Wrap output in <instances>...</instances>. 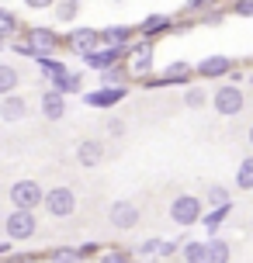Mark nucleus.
I'll return each instance as SVG.
<instances>
[{
    "label": "nucleus",
    "instance_id": "18",
    "mask_svg": "<svg viewBox=\"0 0 253 263\" xmlns=\"http://www.w3.org/2000/svg\"><path fill=\"white\" fill-rule=\"evenodd\" d=\"M17 83H21L17 69H14V66H0V93H11Z\"/></svg>",
    "mask_w": 253,
    "mask_h": 263
},
{
    "label": "nucleus",
    "instance_id": "39",
    "mask_svg": "<svg viewBox=\"0 0 253 263\" xmlns=\"http://www.w3.org/2000/svg\"><path fill=\"white\" fill-rule=\"evenodd\" d=\"M250 145H253V128H250Z\"/></svg>",
    "mask_w": 253,
    "mask_h": 263
},
{
    "label": "nucleus",
    "instance_id": "21",
    "mask_svg": "<svg viewBox=\"0 0 253 263\" xmlns=\"http://www.w3.org/2000/svg\"><path fill=\"white\" fill-rule=\"evenodd\" d=\"M80 11V0H59L56 4V14H59V21H73Z\"/></svg>",
    "mask_w": 253,
    "mask_h": 263
},
{
    "label": "nucleus",
    "instance_id": "40",
    "mask_svg": "<svg viewBox=\"0 0 253 263\" xmlns=\"http://www.w3.org/2000/svg\"><path fill=\"white\" fill-rule=\"evenodd\" d=\"M250 83H253V77H250Z\"/></svg>",
    "mask_w": 253,
    "mask_h": 263
},
{
    "label": "nucleus",
    "instance_id": "14",
    "mask_svg": "<svg viewBox=\"0 0 253 263\" xmlns=\"http://www.w3.org/2000/svg\"><path fill=\"white\" fill-rule=\"evenodd\" d=\"M229 69H232V63H229L226 55H212V59H205V63L198 66L201 77H226Z\"/></svg>",
    "mask_w": 253,
    "mask_h": 263
},
{
    "label": "nucleus",
    "instance_id": "36",
    "mask_svg": "<svg viewBox=\"0 0 253 263\" xmlns=\"http://www.w3.org/2000/svg\"><path fill=\"white\" fill-rule=\"evenodd\" d=\"M173 250H177V242H160V253H163V256H170Z\"/></svg>",
    "mask_w": 253,
    "mask_h": 263
},
{
    "label": "nucleus",
    "instance_id": "17",
    "mask_svg": "<svg viewBox=\"0 0 253 263\" xmlns=\"http://www.w3.org/2000/svg\"><path fill=\"white\" fill-rule=\"evenodd\" d=\"M236 187L240 191H253V156H246L240 163V173H236Z\"/></svg>",
    "mask_w": 253,
    "mask_h": 263
},
{
    "label": "nucleus",
    "instance_id": "30",
    "mask_svg": "<svg viewBox=\"0 0 253 263\" xmlns=\"http://www.w3.org/2000/svg\"><path fill=\"white\" fill-rule=\"evenodd\" d=\"M52 263H80V256H77V253H56Z\"/></svg>",
    "mask_w": 253,
    "mask_h": 263
},
{
    "label": "nucleus",
    "instance_id": "1",
    "mask_svg": "<svg viewBox=\"0 0 253 263\" xmlns=\"http://www.w3.org/2000/svg\"><path fill=\"white\" fill-rule=\"evenodd\" d=\"M42 201H45V211L52 218H69L77 211V194L69 187H52L49 194H42Z\"/></svg>",
    "mask_w": 253,
    "mask_h": 263
},
{
    "label": "nucleus",
    "instance_id": "10",
    "mask_svg": "<svg viewBox=\"0 0 253 263\" xmlns=\"http://www.w3.org/2000/svg\"><path fill=\"white\" fill-rule=\"evenodd\" d=\"M28 45L35 49V55H45L56 49V35L49 28H31V35H28Z\"/></svg>",
    "mask_w": 253,
    "mask_h": 263
},
{
    "label": "nucleus",
    "instance_id": "7",
    "mask_svg": "<svg viewBox=\"0 0 253 263\" xmlns=\"http://www.w3.org/2000/svg\"><path fill=\"white\" fill-rule=\"evenodd\" d=\"M107 218L115 229H135L139 225V208H135L132 201H115L111 211H107Z\"/></svg>",
    "mask_w": 253,
    "mask_h": 263
},
{
    "label": "nucleus",
    "instance_id": "4",
    "mask_svg": "<svg viewBox=\"0 0 253 263\" xmlns=\"http://www.w3.org/2000/svg\"><path fill=\"white\" fill-rule=\"evenodd\" d=\"M42 69L52 77V87L59 93H77V90H80V77H77V73H66V66H63V63L42 59Z\"/></svg>",
    "mask_w": 253,
    "mask_h": 263
},
{
    "label": "nucleus",
    "instance_id": "13",
    "mask_svg": "<svg viewBox=\"0 0 253 263\" xmlns=\"http://www.w3.org/2000/svg\"><path fill=\"white\" fill-rule=\"evenodd\" d=\"M229 256H232L229 242H222V239H208L205 242V263H229Z\"/></svg>",
    "mask_w": 253,
    "mask_h": 263
},
{
    "label": "nucleus",
    "instance_id": "8",
    "mask_svg": "<svg viewBox=\"0 0 253 263\" xmlns=\"http://www.w3.org/2000/svg\"><path fill=\"white\" fill-rule=\"evenodd\" d=\"M121 59V49H115V45H107V49H97V52H83V63L91 66V69H111V66Z\"/></svg>",
    "mask_w": 253,
    "mask_h": 263
},
{
    "label": "nucleus",
    "instance_id": "11",
    "mask_svg": "<svg viewBox=\"0 0 253 263\" xmlns=\"http://www.w3.org/2000/svg\"><path fill=\"white\" fill-rule=\"evenodd\" d=\"M101 156H104V145L94 142V139H87V142L77 145V159H80V166H97Z\"/></svg>",
    "mask_w": 253,
    "mask_h": 263
},
{
    "label": "nucleus",
    "instance_id": "9",
    "mask_svg": "<svg viewBox=\"0 0 253 263\" xmlns=\"http://www.w3.org/2000/svg\"><path fill=\"white\" fill-rule=\"evenodd\" d=\"M97 42H101V35L94 31V28H77L73 35H69V45H73V52H91V49H97Z\"/></svg>",
    "mask_w": 253,
    "mask_h": 263
},
{
    "label": "nucleus",
    "instance_id": "12",
    "mask_svg": "<svg viewBox=\"0 0 253 263\" xmlns=\"http://www.w3.org/2000/svg\"><path fill=\"white\" fill-rule=\"evenodd\" d=\"M42 115H45L49 121H56V118L66 115V101H63V93H59V90H49L45 97H42Z\"/></svg>",
    "mask_w": 253,
    "mask_h": 263
},
{
    "label": "nucleus",
    "instance_id": "28",
    "mask_svg": "<svg viewBox=\"0 0 253 263\" xmlns=\"http://www.w3.org/2000/svg\"><path fill=\"white\" fill-rule=\"evenodd\" d=\"M191 73V66L187 63H173L170 69H167V80H180V77H187Z\"/></svg>",
    "mask_w": 253,
    "mask_h": 263
},
{
    "label": "nucleus",
    "instance_id": "38",
    "mask_svg": "<svg viewBox=\"0 0 253 263\" xmlns=\"http://www.w3.org/2000/svg\"><path fill=\"white\" fill-rule=\"evenodd\" d=\"M7 250H11V246H7V242H0V256H4V253H7Z\"/></svg>",
    "mask_w": 253,
    "mask_h": 263
},
{
    "label": "nucleus",
    "instance_id": "20",
    "mask_svg": "<svg viewBox=\"0 0 253 263\" xmlns=\"http://www.w3.org/2000/svg\"><path fill=\"white\" fill-rule=\"evenodd\" d=\"M135 63H132V69L135 73H146L149 66H153V49H149V45H139V49H135Z\"/></svg>",
    "mask_w": 253,
    "mask_h": 263
},
{
    "label": "nucleus",
    "instance_id": "15",
    "mask_svg": "<svg viewBox=\"0 0 253 263\" xmlns=\"http://www.w3.org/2000/svg\"><path fill=\"white\" fill-rule=\"evenodd\" d=\"M25 115H28V104L21 97H7V101L0 104V118L4 121H21Z\"/></svg>",
    "mask_w": 253,
    "mask_h": 263
},
{
    "label": "nucleus",
    "instance_id": "3",
    "mask_svg": "<svg viewBox=\"0 0 253 263\" xmlns=\"http://www.w3.org/2000/svg\"><path fill=\"white\" fill-rule=\"evenodd\" d=\"M35 215L28 208H14L11 215H7V222H4V229H7V236L11 239H31L35 236Z\"/></svg>",
    "mask_w": 253,
    "mask_h": 263
},
{
    "label": "nucleus",
    "instance_id": "31",
    "mask_svg": "<svg viewBox=\"0 0 253 263\" xmlns=\"http://www.w3.org/2000/svg\"><path fill=\"white\" fill-rule=\"evenodd\" d=\"M160 250V239H149V242H142V246H139V253H142V256H149V253H156Z\"/></svg>",
    "mask_w": 253,
    "mask_h": 263
},
{
    "label": "nucleus",
    "instance_id": "27",
    "mask_svg": "<svg viewBox=\"0 0 253 263\" xmlns=\"http://www.w3.org/2000/svg\"><path fill=\"white\" fill-rule=\"evenodd\" d=\"M184 104L187 107H201V104H205V90H201V87H191L187 97H184Z\"/></svg>",
    "mask_w": 253,
    "mask_h": 263
},
{
    "label": "nucleus",
    "instance_id": "29",
    "mask_svg": "<svg viewBox=\"0 0 253 263\" xmlns=\"http://www.w3.org/2000/svg\"><path fill=\"white\" fill-rule=\"evenodd\" d=\"M232 11L240 14V17H253V0H240V4H236Z\"/></svg>",
    "mask_w": 253,
    "mask_h": 263
},
{
    "label": "nucleus",
    "instance_id": "37",
    "mask_svg": "<svg viewBox=\"0 0 253 263\" xmlns=\"http://www.w3.org/2000/svg\"><path fill=\"white\" fill-rule=\"evenodd\" d=\"M205 4H208V0H191L187 7H191V11H198V7H205Z\"/></svg>",
    "mask_w": 253,
    "mask_h": 263
},
{
    "label": "nucleus",
    "instance_id": "5",
    "mask_svg": "<svg viewBox=\"0 0 253 263\" xmlns=\"http://www.w3.org/2000/svg\"><path fill=\"white\" fill-rule=\"evenodd\" d=\"M170 218L177 225H194L201 218V201H198V197H191V194H180L170 204Z\"/></svg>",
    "mask_w": 253,
    "mask_h": 263
},
{
    "label": "nucleus",
    "instance_id": "22",
    "mask_svg": "<svg viewBox=\"0 0 253 263\" xmlns=\"http://www.w3.org/2000/svg\"><path fill=\"white\" fill-rule=\"evenodd\" d=\"M14 28H17V17H14L11 11H4V7H0V42H4V39H11V35H14Z\"/></svg>",
    "mask_w": 253,
    "mask_h": 263
},
{
    "label": "nucleus",
    "instance_id": "23",
    "mask_svg": "<svg viewBox=\"0 0 253 263\" xmlns=\"http://www.w3.org/2000/svg\"><path fill=\"white\" fill-rule=\"evenodd\" d=\"M101 39H104L107 45H115V49H121V45L129 42V31H125V28H107V31H101Z\"/></svg>",
    "mask_w": 253,
    "mask_h": 263
},
{
    "label": "nucleus",
    "instance_id": "34",
    "mask_svg": "<svg viewBox=\"0 0 253 263\" xmlns=\"http://www.w3.org/2000/svg\"><path fill=\"white\" fill-rule=\"evenodd\" d=\"M14 52H21V55H35V49H31L28 42H21V45H14Z\"/></svg>",
    "mask_w": 253,
    "mask_h": 263
},
{
    "label": "nucleus",
    "instance_id": "24",
    "mask_svg": "<svg viewBox=\"0 0 253 263\" xmlns=\"http://www.w3.org/2000/svg\"><path fill=\"white\" fill-rule=\"evenodd\" d=\"M184 260L187 263H205V242H184Z\"/></svg>",
    "mask_w": 253,
    "mask_h": 263
},
{
    "label": "nucleus",
    "instance_id": "16",
    "mask_svg": "<svg viewBox=\"0 0 253 263\" xmlns=\"http://www.w3.org/2000/svg\"><path fill=\"white\" fill-rule=\"evenodd\" d=\"M121 97H125V87H111V90H97V93H87V104L91 107H107V104H118Z\"/></svg>",
    "mask_w": 253,
    "mask_h": 263
},
{
    "label": "nucleus",
    "instance_id": "2",
    "mask_svg": "<svg viewBox=\"0 0 253 263\" xmlns=\"http://www.w3.org/2000/svg\"><path fill=\"white\" fill-rule=\"evenodd\" d=\"M212 104L219 115H240L243 107H246V101H243V90L240 87H232V83H226V87H219V90L212 93Z\"/></svg>",
    "mask_w": 253,
    "mask_h": 263
},
{
    "label": "nucleus",
    "instance_id": "26",
    "mask_svg": "<svg viewBox=\"0 0 253 263\" xmlns=\"http://www.w3.org/2000/svg\"><path fill=\"white\" fill-rule=\"evenodd\" d=\"M208 201H212L215 208H219V204H232V197H229L226 187H208Z\"/></svg>",
    "mask_w": 253,
    "mask_h": 263
},
{
    "label": "nucleus",
    "instance_id": "35",
    "mask_svg": "<svg viewBox=\"0 0 253 263\" xmlns=\"http://www.w3.org/2000/svg\"><path fill=\"white\" fill-rule=\"evenodd\" d=\"M25 4H28V7H52L56 0H25Z\"/></svg>",
    "mask_w": 253,
    "mask_h": 263
},
{
    "label": "nucleus",
    "instance_id": "32",
    "mask_svg": "<svg viewBox=\"0 0 253 263\" xmlns=\"http://www.w3.org/2000/svg\"><path fill=\"white\" fill-rule=\"evenodd\" d=\"M101 263H129V256L125 253H107V256H101Z\"/></svg>",
    "mask_w": 253,
    "mask_h": 263
},
{
    "label": "nucleus",
    "instance_id": "25",
    "mask_svg": "<svg viewBox=\"0 0 253 263\" xmlns=\"http://www.w3.org/2000/svg\"><path fill=\"white\" fill-rule=\"evenodd\" d=\"M163 28H167V17H163V14H153V17L142 21V31H146V35H156V31H163Z\"/></svg>",
    "mask_w": 253,
    "mask_h": 263
},
{
    "label": "nucleus",
    "instance_id": "6",
    "mask_svg": "<svg viewBox=\"0 0 253 263\" xmlns=\"http://www.w3.org/2000/svg\"><path fill=\"white\" fill-rule=\"evenodd\" d=\"M11 201H14V208H39V201H42V187L35 184V180H17V184L11 187Z\"/></svg>",
    "mask_w": 253,
    "mask_h": 263
},
{
    "label": "nucleus",
    "instance_id": "19",
    "mask_svg": "<svg viewBox=\"0 0 253 263\" xmlns=\"http://www.w3.org/2000/svg\"><path fill=\"white\" fill-rule=\"evenodd\" d=\"M229 211H232V204H219L212 215H205V218H198V222H205V229H219L222 218H229Z\"/></svg>",
    "mask_w": 253,
    "mask_h": 263
},
{
    "label": "nucleus",
    "instance_id": "33",
    "mask_svg": "<svg viewBox=\"0 0 253 263\" xmlns=\"http://www.w3.org/2000/svg\"><path fill=\"white\" fill-rule=\"evenodd\" d=\"M107 132H111V135H121V132H125V125H121L118 118H111V121H107Z\"/></svg>",
    "mask_w": 253,
    "mask_h": 263
}]
</instances>
